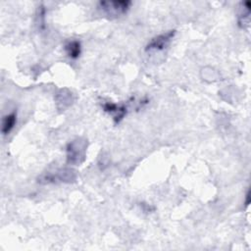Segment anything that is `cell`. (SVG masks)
Segmentation results:
<instances>
[{"mask_svg":"<svg viewBox=\"0 0 251 251\" xmlns=\"http://www.w3.org/2000/svg\"><path fill=\"white\" fill-rule=\"evenodd\" d=\"M103 109L107 113L115 114V121L117 123H119L126 113V108L125 106H118L117 104H114L111 102L105 103L103 105Z\"/></svg>","mask_w":251,"mask_h":251,"instance_id":"5","label":"cell"},{"mask_svg":"<svg viewBox=\"0 0 251 251\" xmlns=\"http://www.w3.org/2000/svg\"><path fill=\"white\" fill-rule=\"evenodd\" d=\"M16 118L17 117H16L15 113H12V114L4 117V119L2 121V128H1V131L3 134H7L12 130V128L14 127L16 121H17Z\"/></svg>","mask_w":251,"mask_h":251,"instance_id":"6","label":"cell"},{"mask_svg":"<svg viewBox=\"0 0 251 251\" xmlns=\"http://www.w3.org/2000/svg\"><path fill=\"white\" fill-rule=\"evenodd\" d=\"M66 52L72 59H76L80 55V43L78 41H71L65 46Z\"/></svg>","mask_w":251,"mask_h":251,"instance_id":"7","label":"cell"},{"mask_svg":"<svg viewBox=\"0 0 251 251\" xmlns=\"http://www.w3.org/2000/svg\"><path fill=\"white\" fill-rule=\"evenodd\" d=\"M75 172L71 169H61L54 173H46L43 174L38 181L40 183H52V182H71L75 179Z\"/></svg>","mask_w":251,"mask_h":251,"instance_id":"2","label":"cell"},{"mask_svg":"<svg viewBox=\"0 0 251 251\" xmlns=\"http://www.w3.org/2000/svg\"><path fill=\"white\" fill-rule=\"evenodd\" d=\"M175 33H176V30H170V31H167L160 35H157L156 37L151 39V41L147 44L145 50L146 51H161V50L165 49L169 45V43L171 42L173 37L175 36Z\"/></svg>","mask_w":251,"mask_h":251,"instance_id":"4","label":"cell"},{"mask_svg":"<svg viewBox=\"0 0 251 251\" xmlns=\"http://www.w3.org/2000/svg\"><path fill=\"white\" fill-rule=\"evenodd\" d=\"M86 141L82 138H77L70 142L67 146V162L69 164L77 165L85 160Z\"/></svg>","mask_w":251,"mask_h":251,"instance_id":"1","label":"cell"},{"mask_svg":"<svg viewBox=\"0 0 251 251\" xmlns=\"http://www.w3.org/2000/svg\"><path fill=\"white\" fill-rule=\"evenodd\" d=\"M131 2L127 0L120 1H100L99 7L109 16L119 17L126 13Z\"/></svg>","mask_w":251,"mask_h":251,"instance_id":"3","label":"cell"}]
</instances>
